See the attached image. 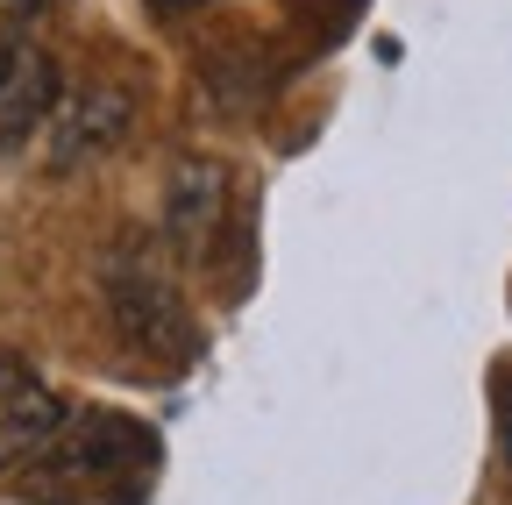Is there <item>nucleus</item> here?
Segmentation results:
<instances>
[{"mask_svg": "<svg viewBox=\"0 0 512 505\" xmlns=\"http://www.w3.org/2000/svg\"><path fill=\"white\" fill-rule=\"evenodd\" d=\"M107 306H114L121 342L136 349V356H150V363H185L192 349H200V335H192V321H185L178 285L143 257V249L107 257Z\"/></svg>", "mask_w": 512, "mask_h": 505, "instance_id": "f257e3e1", "label": "nucleus"}, {"mask_svg": "<svg viewBox=\"0 0 512 505\" xmlns=\"http://www.w3.org/2000/svg\"><path fill=\"white\" fill-rule=\"evenodd\" d=\"M128 121H136V100H128L121 86H79L64 93L43 121V171H86L93 157H107Z\"/></svg>", "mask_w": 512, "mask_h": 505, "instance_id": "f03ea898", "label": "nucleus"}, {"mask_svg": "<svg viewBox=\"0 0 512 505\" xmlns=\"http://www.w3.org/2000/svg\"><path fill=\"white\" fill-rule=\"evenodd\" d=\"M64 399L36 377L29 356L0 349V470H29L50 456V441L64 434Z\"/></svg>", "mask_w": 512, "mask_h": 505, "instance_id": "7ed1b4c3", "label": "nucleus"}, {"mask_svg": "<svg viewBox=\"0 0 512 505\" xmlns=\"http://www.w3.org/2000/svg\"><path fill=\"white\" fill-rule=\"evenodd\" d=\"M57 100H64V86H57V57L50 50H36V43H8V50H0V157L22 150L50 121Z\"/></svg>", "mask_w": 512, "mask_h": 505, "instance_id": "20e7f679", "label": "nucleus"}, {"mask_svg": "<svg viewBox=\"0 0 512 505\" xmlns=\"http://www.w3.org/2000/svg\"><path fill=\"white\" fill-rule=\"evenodd\" d=\"M164 221H171V249H178V257H207L214 228L228 221V171L207 164V157H185V164L171 171Z\"/></svg>", "mask_w": 512, "mask_h": 505, "instance_id": "39448f33", "label": "nucleus"}, {"mask_svg": "<svg viewBox=\"0 0 512 505\" xmlns=\"http://www.w3.org/2000/svg\"><path fill=\"white\" fill-rule=\"evenodd\" d=\"M192 8H207V0H150V15H164V22L171 15H192Z\"/></svg>", "mask_w": 512, "mask_h": 505, "instance_id": "423d86ee", "label": "nucleus"}, {"mask_svg": "<svg viewBox=\"0 0 512 505\" xmlns=\"http://www.w3.org/2000/svg\"><path fill=\"white\" fill-rule=\"evenodd\" d=\"M8 8H15V15H29V8H43V0H8Z\"/></svg>", "mask_w": 512, "mask_h": 505, "instance_id": "0eeeda50", "label": "nucleus"}]
</instances>
